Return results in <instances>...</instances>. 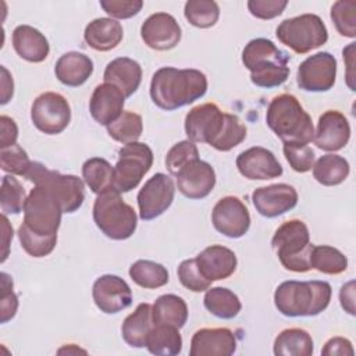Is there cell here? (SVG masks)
Wrapping results in <instances>:
<instances>
[{
  "instance_id": "1",
  "label": "cell",
  "mask_w": 356,
  "mask_h": 356,
  "mask_svg": "<svg viewBox=\"0 0 356 356\" xmlns=\"http://www.w3.org/2000/svg\"><path fill=\"white\" fill-rule=\"evenodd\" d=\"M207 92L206 75L195 68L178 70L175 67L159 68L150 82L153 103L165 111L192 104Z\"/></svg>"
},
{
  "instance_id": "2",
  "label": "cell",
  "mask_w": 356,
  "mask_h": 356,
  "mask_svg": "<svg viewBox=\"0 0 356 356\" xmlns=\"http://www.w3.org/2000/svg\"><path fill=\"white\" fill-rule=\"evenodd\" d=\"M332 289L327 281H284L274 292V305L286 317H312L324 312Z\"/></svg>"
},
{
  "instance_id": "3",
  "label": "cell",
  "mask_w": 356,
  "mask_h": 356,
  "mask_svg": "<svg viewBox=\"0 0 356 356\" xmlns=\"http://www.w3.org/2000/svg\"><path fill=\"white\" fill-rule=\"evenodd\" d=\"M268 128L284 143H310L314 135L312 117L296 96L281 93L275 96L266 111Z\"/></svg>"
},
{
  "instance_id": "4",
  "label": "cell",
  "mask_w": 356,
  "mask_h": 356,
  "mask_svg": "<svg viewBox=\"0 0 356 356\" xmlns=\"http://www.w3.org/2000/svg\"><path fill=\"white\" fill-rule=\"evenodd\" d=\"M289 56L270 39H252L242 50V63L250 71V81L259 88H275L289 76Z\"/></svg>"
},
{
  "instance_id": "5",
  "label": "cell",
  "mask_w": 356,
  "mask_h": 356,
  "mask_svg": "<svg viewBox=\"0 0 356 356\" xmlns=\"http://www.w3.org/2000/svg\"><path fill=\"white\" fill-rule=\"evenodd\" d=\"M92 214L96 227L110 239L125 241L136 231V211L114 189L97 195Z\"/></svg>"
},
{
  "instance_id": "6",
  "label": "cell",
  "mask_w": 356,
  "mask_h": 356,
  "mask_svg": "<svg viewBox=\"0 0 356 356\" xmlns=\"http://www.w3.org/2000/svg\"><path fill=\"white\" fill-rule=\"evenodd\" d=\"M271 246L285 270L306 273L310 267V253L313 243L307 225L298 218L282 222L274 232Z\"/></svg>"
},
{
  "instance_id": "7",
  "label": "cell",
  "mask_w": 356,
  "mask_h": 356,
  "mask_svg": "<svg viewBox=\"0 0 356 356\" xmlns=\"http://www.w3.org/2000/svg\"><path fill=\"white\" fill-rule=\"evenodd\" d=\"M25 178L33 185L43 186L60 203L63 213L76 211L85 200V185L76 175L49 170L39 161H32Z\"/></svg>"
},
{
  "instance_id": "8",
  "label": "cell",
  "mask_w": 356,
  "mask_h": 356,
  "mask_svg": "<svg viewBox=\"0 0 356 356\" xmlns=\"http://www.w3.org/2000/svg\"><path fill=\"white\" fill-rule=\"evenodd\" d=\"M278 40L298 54L318 49L328 40L324 21L316 14H302L284 19L275 29Z\"/></svg>"
},
{
  "instance_id": "9",
  "label": "cell",
  "mask_w": 356,
  "mask_h": 356,
  "mask_svg": "<svg viewBox=\"0 0 356 356\" xmlns=\"http://www.w3.org/2000/svg\"><path fill=\"white\" fill-rule=\"evenodd\" d=\"M153 164V152L143 142H134L118 150V160L114 165L113 189L125 193L139 185Z\"/></svg>"
},
{
  "instance_id": "10",
  "label": "cell",
  "mask_w": 356,
  "mask_h": 356,
  "mask_svg": "<svg viewBox=\"0 0 356 356\" xmlns=\"http://www.w3.org/2000/svg\"><path fill=\"white\" fill-rule=\"evenodd\" d=\"M61 214L63 209L51 193L43 186L35 185L25 200L22 224L40 235H57Z\"/></svg>"
},
{
  "instance_id": "11",
  "label": "cell",
  "mask_w": 356,
  "mask_h": 356,
  "mask_svg": "<svg viewBox=\"0 0 356 356\" xmlns=\"http://www.w3.org/2000/svg\"><path fill=\"white\" fill-rule=\"evenodd\" d=\"M31 120L46 135L61 134L71 121L68 100L56 92L40 93L32 103Z\"/></svg>"
},
{
  "instance_id": "12",
  "label": "cell",
  "mask_w": 356,
  "mask_h": 356,
  "mask_svg": "<svg viewBox=\"0 0 356 356\" xmlns=\"http://www.w3.org/2000/svg\"><path fill=\"white\" fill-rule=\"evenodd\" d=\"M174 195L172 178L164 172H156L145 182L136 197L140 220L150 221L160 217L171 206Z\"/></svg>"
},
{
  "instance_id": "13",
  "label": "cell",
  "mask_w": 356,
  "mask_h": 356,
  "mask_svg": "<svg viewBox=\"0 0 356 356\" xmlns=\"http://www.w3.org/2000/svg\"><path fill=\"white\" fill-rule=\"evenodd\" d=\"M337 78V58L328 51L309 56L298 67V86L306 92H327Z\"/></svg>"
},
{
  "instance_id": "14",
  "label": "cell",
  "mask_w": 356,
  "mask_h": 356,
  "mask_svg": "<svg viewBox=\"0 0 356 356\" xmlns=\"http://www.w3.org/2000/svg\"><path fill=\"white\" fill-rule=\"evenodd\" d=\"M213 227L227 238H242L250 228V214L238 196L221 197L211 211Z\"/></svg>"
},
{
  "instance_id": "15",
  "label": "cell",
  "mask_w": 356,
  "mask_h": 356,
  "mask_svg": "<svg viewBox=\"0 0 356 356\" xmlns=\"http://www.w3.org/2000/svg\"><path fill=\"white\" fill-rule=\"evenodd\" d=\"M225 113L216 103H203L193 107L185 117V134L193 143H211L218 136Z\"/></svg>"
},
{
  "instance_id": "16",
  "label": "cell",
  "mask_w": 356,
  "mask_h": 356,
  "mask_svg": "<svg viewBox=\"0 0 356 356\" xmlns=\"http://www.w3.org/2000/svg\"><path fill=\"white\" fill-rule=\"evenodd\" d=\"M92 298L100 312L115 314L131 306L132 291L121 277L104 274L93 282Z\"/></svg>"
},
{
  "instance_id": "17",
  "label": "cell",
  "mask_w": 356,
  "mask_h": 356,
  "mask_svg": "<svg viewBox=\"0 0 356 356\" xmlns=\"http://www.w3.org/2000/svg\"><path fill=\"white\" fill-rule=\"evenodd\" d=\"M140 36L145 44L157 51L174 49L182 36L177 19L168 13H154L140 26Z\"/></svg>"
},
{
  "instance_id": "18",
  "label": "cell",
  "mask_w": 356,
  "mask_h": 356,
  "mask_svg": "<svg viewBox=\"0 0 356 356\" xmlns=\"http://www.w3.org/2000/svg\"><path fill=\"white\" fill-rule=\"evenodd\" d=\"M298 192L289 184H273L256 188L252 202L256 211L267 218H275L298 204Z\"/></svg>"
},
{
  "instance_id": "19",
  "label": "cell",
  "mask_w": 356,
  "mask_h": 356,
  "mask_svg": "<svg viewBox=\"0 0 356 356\" xmlns=\"http://www.w3.org/2000/svg\"><path fill=\"white\" fill-rule=\"evenodd\" d=\"M350 139V125L348 118L338 110H327L318 117L313 135L314 145L324 152H338Z\"/></svg>"
},
{
  "instance_id": "20",
  "label": "cell",
  "mask_w": 356,
  "mask_h": 356,
  "mask_svg": "<svg viewBox=\"0 0 356 356\" xmlns=\"http://www.w3.org/2000/svg\"><path fill=\"white\" fill-rule=\"evenodd\" d=\"M235 163L241 175L250 181L273 179L282 175V165L274 153L261 146H253L241 152Z\"/></svg>"
},
{
  "instance_id": "21",
  "label": "cell",
  "mask_w": 356,
  "mask_h": 356,
  "mask_svg": "<svg viewBox=\"0 0 356 356\" xmlns=\"http://www.w3.org/2000/svg\"><path fill=\"white\" fill-rule=\"evenodd\" d=\"M178 191L188 199H203L216 185L214 168L200 159L193 160L177 174Z\"/></svg>"
},
{
  "instance_id": "22",
  "label": "cell",
  "mask_w": 356,
  "mask_h": 356,
  "mask_svg": "<svg viewBox=\"0 0 356 356\" xmlns=\"http://www.w3.org/2000/svg\"><path fill=\"white\" fill-rule=\"evenodd\" d=\"M235 334L227 327L200 328L191 339V356H231L236 350Z\"/></svg>"
},
{
  "instance_id": "23",
  "label": "cell",
  "mask_w": 356,
  "mask_h": 356,
  "mask_svg": "<svg viewBox=\"0 0 356 356\" xmlns=\"http://www.w3.org/2000/svg\"><path fill=\"white\" fill-rule=\"evenodd\" d=\"M195 260L202 275L210 282L231 277L238 266L234 250L222 245H211L204 248L195 257Z\"/></svg>"
},
{
  "instance_id": "24",
  "label": "cell",
  "mask_w": 356,
  "mask_h": 356,
  "mask_svg": "<svg viewBox=\"0 0 356 356\" xmlns=\"http://www.w3.org/2000/svg\"><path fill=\"white\" fill-rule=\"evenodd\" d=\"M125 96L111 83H100L95 88L89 100V113L100 125H110L124 111Z\"/></svg>"
},
{
  "instance_id": "25",
  "label": "cell",
  "mask_w": 356,
  "mask_h": 356,
  "mask_svg": "<svg viewBox=\"0 0 356 356\" xmlns=\"http://www.w3.org/2000/svg\"><path fill=\"white\" fill-rule=\"evenodd\" d=\"M103 78L106 83L117 86L125 97H129L142 82V67L129 57H117L106 65Z\"/></svg>"
},
{
  "instance_id": "26",
  "label": "cell",
  "mask_w": 356,
  "mask_h": 356,
  "mask_svg": "<svg viewBox=\"0 0 356 356\" xmlns=\"http://www.w3.org/2000/svg\"><path fill=\"white\" fill-rule=\"evenodd\" d=\"M15 53L29 63H42L47 58L50 46L46 36L31 25H18L13 31Z\"/></svg>"
},
{
  "instance_id": "27",
  "label": "cell",
  "mask_w": 356,
  "mask_h": 356,
  "mask_svg": "<svg viewBox=\"0 0 356 356\" xmlns=\"http://www.w3.org/2000/svg\"><path fill=\"white\" fill-rule=\"evenodd\" d=\"M54 74L63 85L78 88L93 74V61L83 53L68 51L57 60Z\"/></svg>"
},
{
  "instance_id": "28",
  "label": "cell",
  "mask_w": 356,
  "mask_h": 356,
  "mask_svg": "<svg viewBox=\"0 0 356 356\" xmlns=\"http://www.w3.org/2000/svg\"><path fill=\"white\" fill-rule=\"evenodd\" d=\"M124 36L122 25L113 18H96L90 21L83 32V39L97 51H108L115 49Z\"/></svg>"
},
{
  "instance_id": "29",
  "label": "cell",
  "mask_w": 356,
  "mask_h": 356,
  "mask_svg": "<svg viewBox=\"0 0 356 356\" xmlns=\"http://www.w3.org/2000/svg\"><path fill=\"white\" fill-rule=\"evenodd\" d=\"M153 327L152 306L149 303H139L135 312L127 316L122 323V339L132 348H145L147 335Z\"/></svg>"
},
{
  "instance_id": "30",
  "label": "cell",
  "mask_w": 356,
  "mask_h": 356,
  "mask_svg": "<svg viewBox=\"0 0 356 356\" xmlns=\"http://www.w3.org/2000/svg\"><path fill=\"white\" fill-rule=\"evenodd\" d=\"M152 316L154 325L167 324L182 328L188 320V306L181 296L165 293L159 296L153 303Z\"/></svg>"
},
{
  "instance_id": "31",
  "label": "cell",
  "mask_w": 356,
  "mask_h": 356,
  "mask_svg": "<svg viewBox=\"0 0 356 356\" xmlns=\"http://www.w3.org/2000/svg\"><path fill=\"white\" fill-rule=\"evenodd\" d=\"M314 343L312 335L298 327L282 330L274 339L275 356H312Z\"/></svg>"
},
{
  "instance_id": "32",
  "label": "cell",
  "mask_w": 356,
  "mask_h": 356,
  "mask_svg": "<svg viewBox=\"0 0 356 356\" xmlns=\"http://www.w3.org/2000/svg\"><path fill=\"white\" fill-rule=\"evenodd\" d=\"M146 348L150 353L159 356H175L182 350V337L179 328L167 324L154 325L146 339Z\"/></svg>"
},
{
  "instance_id": "33",
  "label": "cell",
  "mask_w": 356,
  "mask_h": 356,
  "mask_svg": "<svg viewBox=\"0 0 356 356\" xmlns=\"http://www.w3.org/2000/svg\"><path fill=\"white\" fill-rule=\"evenodd\" d=\"M314 179L324 186H335L342 184L349 172L350 167L345 157L338 154H324L313 164Z\"/></svg>"
},
{
  "instance_id": "34",
  "label": "cell",
  "mask_w": 356,
  "mask_h": 356,
  "mask_svg": "<svg viewBox=\"0 0 356 356\" xmlns=\"http://www.w3.org/2000/svg\"><path fill=\"white\" fill-rule=\"evenodd\" d=\"M203 303L213 316L224 320L236 317L242 309V303L238 295L222 286L209 288L204 293Z\"/></svg>"
},
{
  "instance_id": "35",
  "label": "cell",
  "mask_w": 356,
  "mask_h": 356,
  "mask_svg": "<svg viewBox=\"0 0 356 356\" xmlns=\"http://www.w3.org/2000/svg\"><path fill=\"white\" fill-rule=\"evenodd\" d=\"M82 178L93 193L100 195L113 189L114 167L103 157L88 159L82 165Z\"/></svg>"
},
{
  "instance_id": "36",
  "label": "cell",
  "mask_w": 356,
  "mask_h": 356,
  "mask_svg": "<svg viewBox=\"0 0 356 356\" xmlns=\"http://www.w3.org/2000/svg\"><path fill=\"white\" fill-rule=\"evenodd\" d=\"M129 277L136 285L145 289L164 286L170 280L167 268L152 260H136L132 263L129 267Z\"/></svg>"
},
{
  "instance_id": "37",
  "label": "cell",
  "mask_w": 356,
  "mask_h": 356,
  "mask_svg": "<svg viewBox=\"0 0 356 356\" xmlns=\"http://www.w3.org/2000/svg\"><path fill=\"white\" fill-rule=\"evenodd\" d=\"M310 267L323 274L337 275L348 268V259L337 248L328 245H313L310 253Z\"/></svg>"
},
{
  "instance_id": "38",
  "label": "cell",
  "mask_w": 356,
  "mask_h": 356,
  "mask_svg": "<svg viewBox=\"0 0 356 356\" xmlns=\"http://www.w3.org/2000/svg\"><path fill=\"white\" fill-rule=\"evenodd\" d=\"M108 136L122 145L138 142L143 132V120L138 113L122 111L121 115L107 125Z\"/></svg>"
},
{
  "instance_id": "39",
  "label": "cell",
  "mask_w": 356,
  "mask_h": 356,
  "mask_svg": "<svg viewBox=\"0 0 356 356\" xmlns=\"http://www.w3.org/2000/svg\"><path fill=\"white\" fill-rule=\"evenodd\" d=\"M184 15L196 28H211L220 17V7L213 0H189L185 3Z\"/></svg>"
},
{
  "instance_id": "40",
  "label": "cell",
  "mask_w": 356,
  "mask_h": 356,
  "mask_svg": "<svg viewBox=\"0 0 356 356\" xmlns=\"http://www.w3.org/2000/svg\"><path fill=\"white\" fill-rule=\"evenodd\" d=\"M246 134V125L239 120V117L235 114L225 113L224 125L216 140L211 143V147H214L218 152H229L231 149L236 147L239 143L245 140Z\"/></svg>"
},
{
  "instance_id": "41",
  "label": "cell",
  "mask_w": 356,
  "mask_h": 356,
  "mask_svg": "<svg viewBox=\"0 0 356 356\" xmlns=\"http://www.w3.org/2000/svg\"><path fill=\"white\" fill-rule=\"evenodd\" d=\"M26 197L25 189L17 178L13 175H4L1 178L0 207L3 214H19L24 211Z\"/></svg>"
},
{
  "instance_id": "42",
  "label": "cell",
  "mask_w": 356,
  "mask_h": 356,
  "mask_svg": "<svg viewBox=\"0 0 356 356\" xmlns=\"http://www.w3.org/2000/svg\"><path fill=\"white\" fill-rule=\"evenodd\" d=\"M18 238L22 249L32 257L49 256L57 243V235H40L29 229L25 224L18 228Z\"/></svg>"
},
{
  "instance_id": "43",
  "label": "cell",
  "mask_w": 356,
  "mask_h": 356,
  "mask_svg": "<svg viewBox=\"0 0 356 356\" xmlns=\"http://www.w3.org/2000/svg\"><path fill=\"white\" fill-rule=\"evenodd\" d=\"M356 1L339 0L331 7V19L339 35L353 39L356 36Z\"/></svg>"
},
{
  "instance_id": "44",
  "label": "cell",
  "mask_w": 356,
  "mask_h": 356,
  "mask_svg": "<svg viewBox=\"0 0 356 356\" xmlns=\"http://www.w3.org/2000/svg\"><path fill=\"white\" fill-rule=\"evenodd\" d=\"M199 159V150L197 146L186 139V140H181L178 143H175L165 156V167L168 170V172L174 177H177V174L186 167L189 163H192L193 160Z\"/></svg>"
},
{
  "instance_id": "45",
  "label": "cell",
  "mask_w": 356,
  "mask_h": 356,
  "mask_svg": "<svg viewBox=\"0 0 356 356\" xmlns=\"http://www.w3.org/2000/svg\"><path fill=\"white\" fill-rule=\"evenodd\" d=\"M282 152L291 168L296 172L310 171L316 160V154L307 143H284Z\"/></svg>"
},
{
  "instance_id": "46",
  "label": "cell",
  "mask_w": 356,
  "mask_h": 356,
  "mask_svg": "<svg viewBox=\"0 0 356 356\" xmlns=\"http://www.w3.org/2000/svg\"><path fill=\"white\" fill-rule=\"evenodd\" d=\"M31 164L32 160L19 145L4 147L0 152V165L4 172L25 177Z\"/></svg>"
},
{
  "instance_id": "47",
  "label": "cell",
  "mask_w": 356,
  "mask_h": 356,
  "mask_svg": "<svg viewBox=\"0 0 356 356\" xmlns=\"http://www.w3.org/2000/svg\"><path fill=\"white\" fill-rule=\"evenodd\" d=\"M179 282L189 291L192 292H203L207 291L211 285L209 280H206L202 273L197 268L196 260L195 259H186L181 261L177 270Z\"/></svg>"
},
{
  "instance_id": "48",
  "label": "cell",
  "mask_w": 356,
  "mask_h": 356,
  "mask_svg": "<svg viewBox=\"0 0 356 356\" xmlns=\"http://www.w3.org/2000/svg\"><path fill=\"white\" fill-rule=\"evenodd\" d=\"M100 7L114 19H127L136 15L142 7V0H102Z\"/></svg>"
},
{
  "instance_id": "49",
  "label": "cell",
  "mask_w": 356,
  "mask_h": 356,
  "mask_svg": "<svg viewBox=\"0 0 356 356\" xmlns=\"http://www.w3.org/2000/svg\"><path fill=\"white\" fill-rule=\"evenodd\" d=\"M0 309L1 318L0 321L4 324L11 320L18 309V296L13 291V280L7 273H1V298H0Z\"/></svg>"
},
{
  "instance_id": "50",
  "label": "cell",
  "mask_w": 356,
  "mask_h": 356,
  "mask_svg": "<svg viewBox=\"0 0 356 356\" xmlns=\"http://www.w3.org/2000/svg\"><path fill=\"white\" fill-rule=\"evenodd\" d=\"M288 6L286 0H249V13L259 19H273L282 14Z\"/></svg>"
},
{
  "instance_id": "51",
  "label": "cell",
  "mask_w": 356,
  "mask_h": 356,
  "mask_svg": "<svg viewBox=\"0 0 356 356\" xmlns=\"http://www.w3.org/2000/svg\"><path fill=\"white\" fill-rule=\"evenodd\" d=\"M323 356H353L355 350L352 342L343 337L330 338L321 349Z\"/></svg>"
},
{
  "instance_id": "52",
  "label": "cell",
  "mask_w": 356,
  "mask_h": 356,
  "mask_svg": "<svg viewBox=\"0 0 356 356\" xmlns=\"http://www.w3.org/2000/svg\"><path fill=\"white\" fill-rule=\"evenodd\" d=\"M0 127H1V135H0V147H10L17 145L18 138V127L15 121L8 115L0 117Z\"/></svg>"
},
{
  "instance_id": "53",
  "label": "cell",
  "mask_w": 356,
  "mask_h": 356,
  "mask_svg": "<svg viewBox=\"0 0 356 356\" xmlns=\"http://www.w3.org/2000/svg\"><path fill=\"white\" fill-rule=\"evenodd\" d=\"M339 302L345 312L355 316V281H349L341 286Z\"/></svg>"
},
{
  "instance_id": "54",
  "label": "cell",
  "mask_w": 356,
  "mask_h": 356,
  "mask_svg": "<svg viewBox=\"0 0 356 356\" xmlns=\"http://www.w3.org/2000/svg\"><path fill=\"white\" fill-rule=\"evenodd\" d=\"M1 74H3V79H1V86H3V90H1V104H6L13 97L14 83H13V76L10 75V72L7 71V68L4 65H1Z\"/></svg>"
},
{
  "instance_id": "55",
  "label": "cell",
  "mask_w": 356,
  "mask_h": 356,
  "mask_svg": "<svg viewBox=\"0 0 356 356\" xmlns=\"http://www.w3.org/2000/svg\"><path fill=\"white\" fill-rule=\"evenodd\" d=\"M1 221H3V245H4V250H3V257L1 261H6L7 256H8V245H10V239H13V227L10 225L7 216L3 214L1 216Z\"/></svg>"
},
{
  "instance_id": "56",
  "label": "cell",
  "mask_w": 356,
  "mask_h": 356,
  "mask_svg": "<svg viewBox=\"0 0 356 356\" xmlns=\"http://www.w3.org/2000/svg\"><path fill=\"white\" fill-rule=\"evenodd\" d=\"M72 346H74V343H70L68 346H64V348L58 349V353H63V352H67V353H78V352H83V353H86V350L79 349V348H74V349H72Z\"/></svg>"
}]
</instances>
